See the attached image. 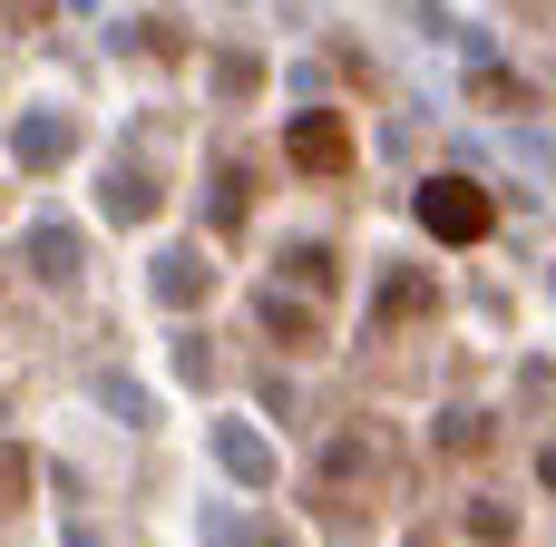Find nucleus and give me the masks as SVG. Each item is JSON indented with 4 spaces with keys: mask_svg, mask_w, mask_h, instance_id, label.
Here are the masks:
<instances>
[{
    "mask_svg": "<svg viewBox=\"0 0 556 547\" xmlns=\"http://www.w3.org/2000/svg\"><path fill=\"white\" fill-rule=\"evenodd\" d=\"M420 303H430V284H410V274H401V284H391V294H381V323H410V313H420Z\"/></svg>",
    "mask_w": 556,
    "mask_h": 547,
    "instance_id": "nucleus-7",
    "label": "nucleus"
},
{
    "mask_svg": "<svg viewBox=\"0 0 556 547\" xmlns=\"http://www.w3.org/2000/svg\"><path fill=\"white\" fill-rule=\"evenodd\" d=\"M264 333H274V343H293V352H313V343H323V323H313L303 303H283V294H264Z\"/></svg>",
    "mask_w": 556,
    "mask_h": 547,
    "instance_id": "nucleus-5",
    "label": "nucleus"
},
{
    "mask_svg": "<svg viewBox=\"0 0 556 547\" xmlns=\"http://www.w3.org/2000/svg\"><path fill=\"white\" fill-rule=\"evenodd\" d=\"M156 294L186 313V303H205V294H215V264H205V254H166V264H156Z\"/></svg>",
    "mask_w": 556,
    "mask_h": 547,
    "instance_id": "nucleus-3",
    "label": "nucleus"
},
{
    "mask_svg": "<svg viewBox=\"0 0 556 547\" xmlns=\"http://www.w3.org/2000/svg\"><path fill=\"white\" fill-rule=\"evenodd\" d=\"M29 264H49V284H68V264H78V245H68V235H29Z\"/></svg>",
    "mask_w": 556,
    "mask_h": 547,
    "instance_id": "nucleus-6",
    "label": "nucleus"
},
{
    "mask_svg": "<svg viewBox=\"0 0 556 547\" xmlns=\"http://www.w3.org/2000/svg\"><path fill=\"white\" fill-rule=\"evenodd\" d=\"M420 225H430L440 245H489L498 206H489L479 176H420Z\"/></svg>",
    "mask_w": 556,
    "mask_h": 547,
    "instance_id": "nucleus-1",
    "label": "nucleus"
},
{
    "mask_svg": "<svg viewBox=\"0 0 556 547\" xmlns=\"http://www.w3.org/2000/svg\"><path fill=\"white\" fill-rule=\"evenodd\" d=\"M283 157H293L303 176H352V166H362V137H352V117H332V108H303V117L283 127Z\"/></svg>",
    "mask_w": 556,
    "mask_h": 547,
    "instance_id": "nucleus-2",
    "label": "nucleus"
},
{
    "mask_svg": "<svg viewBox=\"0 0 556 547\" xmlns=\"http://www.w3.org/2000/svg\"><path fill=\"white\" fill-rule=\"evenodd\" d=\"M108 215H127V225L156 215V176L147 166H108Z\"/></svg>",
    "mask_w": 556,
    "mask_h": 547,
    "instance_id": "nucleus-4",
    "label": "nucleus"
},
{
    "mask_svg": "<svg viewBox=\"0 0 556 547\" xmlns=\"http://www.w3.org/2000/svg\"><path fill=\"white\" fill-rule=\"evenodd\" d=\"M538 480H547V489H556V450H547V460H538Z\"/></svg>",
    "mask_w": 556,
    "mask_h": 547,
    "instance_id": "nucleus-8",
    "label": "nucleus"
},
{
    "mask_svg": "<svg viewBox=\"0 0 556 547\" xmlns=\"http://www.w3.org/2000/svg\"><path fill=\"white\" fill-rule=\"evenodd\" d=\"M264 547H293V538H264Z\"/></svg>",
    "mask_w": 556,
    "mask_h": 547,
    "instance_id": "nucleus-9",
    "label": "nucleus"
}]
</instances>
